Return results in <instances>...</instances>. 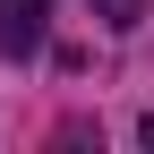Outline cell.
<instances>
[{"instance_id": "1", "label": "cell", "mask_w": 154, "mask_h": 154, "mask_svg": "<svg viewBox=\"0 0 154 154\" xmlns=\"http://www.w3.org/2000/svg\"><path fill=\"white\" fill-rule=\"evenodd\" d=\"M51 34V0H0V60H34Z\"/></svg>"}, {"instance_id": "2", "label": "cell", "mask_w": 154, "mask_h": 154, "mask_svg": "<svg viewBox=\"0 0 154 154\" xmlns=\"http://www.w3.org/2000/svg\"><path fill=\"white\" fill-rule=\"evenodd\" d=\"M86 9L103 17L111 34H128V26H146V9H154V0H86Z\"/></svg>"}, {"instance_id": "3", "label": "cell", "mask_w": 154, "mask_h": 154, "mask_svg": "<svg viewBox=\"0 0 154 154\" xmlns=\"http://www.w3.org/2000/svg\"><path fill=\"white\" fill-rule=\"evenodd\" d=\"M137 137H146V146H154V111H146V128H137Z\"/></svg>"}]
</instances>
